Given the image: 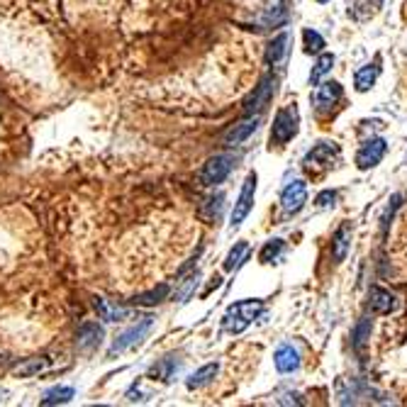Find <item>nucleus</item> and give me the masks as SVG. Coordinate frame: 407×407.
<instances>
[{"mask_svg":"<svg viewBox=\"0 0 407 407\" xmlns=\"http://www.w3.org/2000/svg\"><path fill=\"white\" fill-rule=\"evenodd\" d=\"M151 324H154V317H151V315H146V317H142L137 324H132L129 329H124L122 334H120L118 339L112 341V346H110V352H107V356L112 358V356H118V354L127 352V349H132V346H137L142 339H144L146 334H149Z\"/></svg>","mask_w":407,"mask_h":407,"instance_id":"1","label":"nucleus"},{"mask_svg":"<svg viewBox=\"0 0 407 407\" xmlns=\"http://www.w3.org/2000/svg\"><path fill=\"white\" fill-rule=\"evenodd\" d=\"M298 122H300V120H298L296 105H288L283 107V110H278L274 118V127H271V142H276V144L290 142L298 134Z\"/></svg>","mask_w":407,"mask_h":407,"instance_id":"2","label":"nucleus"},{"mask_svg":"<svg viewBox=\"0 0 407 407\" xmlns=\"http://www.w3.org/2000/svg\"><path fill=\"white\" fill-rule=\"evenodd\" d=\"M235 168V157L229 154H218V157L207 159V163L200 168V185H218L229 176V171Z\"/></svg>","mask_w":407,"mask_h":407,"instance_id":"3","label":"nucleus"},{"mask_svg":"<svg viewBox=\"0 0 407 407\" xmlns=\"http://www.w3.org/2000/svg\"><path fill=\"white\" fill-rule=\"evenodd\" d=\"M254 193H257V173H249L244 179V183H241V193L235 202V210H232V222H229L232 229L239 227L246 220V215L251 212V207H254Z\"/></svg>","mask_w":407,"mask_h":407,"instance_id":"4","label":"nucleus"},{"mask_svg":"<svg viewBox=\"0 0 407 407\" xmlns=\"http://www.w3.org/2000/svg\"><path fill=\"white\" fill-rule=\"evenodd\" d=\"M307 202V185L302 181H293L288 188L280 193V207L288 215H296L302 210V205Z\"/></svg>","mask_w":407,"mask_h":407,"instance_id":"5","label":"nucleus"},{"mask_svg":"<svg viewBox=\"0 0 407 407\" xmlns=\"http://www.w3.org/2000/svg\"><path fill=\"white\" fill-rule=\"evenodd\" d=\"M103 327L98 322H83L76 332V346L83 354H93L103 344Z\"/></svg>","mask_w":407,"mask_h":407,"instance_id":"6","label":"nucleus"},{"mask_svg":"<svg viewBox=\"0 0 407 407\" xmlns=\"http://www.w3.org/2000/svg\"><path fill=\"white\" fill-rule=\"evenodd\" d=\"M385 149H388L385 140H371V142H366V144H363L361 149H358V154H356V166L361 168V171L373 168L376 163H380V159H383Z\"/></svg>","mask_w":407,"mask_h":407,"instance_id":"7","label":"nucleus"},{"mask_svg":"<svg viewBox=\"0 0 407 407\" xmlns=\"http://www.w3.org/2000/svg\"><path fill=\"white\" fill-rule=\"evenodd\" d=\"M257 127H259V118H257V115H249L244 122L235 124V127H232L227 134H224V140H222L224 146H239V144H244V142L249 140L251 134L257 132Z\"/></svg>","mask_w":407,"mask_h":407,"instance_id":"8","label":"nucleus"},{"mask_svg":"<svg viewBox=\"0 0 407 407\" xmlns=\"http://www.w3.org/2000/svg\"><path fill=\"white\" fill-rule=\"evenodd\" d=\"M274 81L271 79H263L261 83L257 86V90L251 93V98L246 101V105H244V112L246 115H254V112H259V110H263V105H268V101H271V93H274Z\"/></svg>","mask_w":407,"mask_h":407,"instance_id":"9","label":"nucleus"},{"mask_svg":"<svg viewBox=\"0 0 407 407\" xmlns=\"http://www.w3.org/2000/svg\"><path fill=\"white\" fill-rule=\"evenodd\" d=\"M368 305H371V310L378 315H388L395 310V296L393 293H388V290L383 288H371L368 290Z\"/></svg>","mask_w":407,"mask_h":407,"instance_id":"10","label":"nucleus"},{"mask_svg":"<svg viewBox=\"0 0 407 407\" xmlns=\"http://www.w3.org/2000/svg\"><path fill=\"white\" fill-rule=\"evenodd\" d=\"M341 98V86L337 81H327V83H317V93H315V105L319 110H329Z\"/></svg>","mask_w":407,"mask_h":407,"instance_id":"11","label":"nucleus"},{"mask_svg":"<svg viewBox=\"0 0 407 407\" xmlns=\"http://www.w3.org/2000/svg\"><path fill=\"white\" fill-rule=\"evenodd\" d=\"M274 363H276V368H278L280 373H293V371L300 368V356H298V352L293 349V346L285 344L274 354Z\"/></svg>","mask_w":407,"mask_h":407,"instance_id":"12","label":"nucleus"},{"mask_svg":"<svg viewBox=\"0 0 407 407\" xmlns=\"http://www.w3.org/2000/svg\"><path fill=\"white\" fill-rule=\"evenodd\" d=\"M349 246H352V227H349V224H341L334 232V237H332V257H334L337 263L346 259Z\"/></svg>","mask_w":407,"mask_h":407,"instance_id":"13","label":"nucleus"},{"mask_svg":"<svg viewBox=\"0 0 407 407\" xmlns=\"http://www.w3.org/2000/svg\"><path fill=\"white\" fill-rule=\"evenodd\" d=\"M229 313L237 315V317L244 319V322L249 324L251 319H257L259 315L263 313V305L259 300H244V302H237V305L229 307Z\"/></svg>","mask_w":407,"mask_h":407,"instance_id":"14","label":"nucleus"},{"mask_svg":"<svg viewBox=\"0 0 407 407\" xmlns=\"http://www.w3.org/2000/svg\"><path fill=\"white\" fill-rule=\"evenodd\" d=\"M218 371H220L218 363H205V366L198 368L196 373H193L188 380H185V385H188L190 391H198V388H202V385L210 383V380L215 378V376H218Z\"/></svg>","mask_w":407,"mask_h":407,"instance_id":"15","label":"nucleus"},{"mask_svg":"<svg viewBox=\"0 0 407 407\" xmlns=\"http://www.w3.org/2000/svg\"><path fill=\"white\" fill-rule=\"evenodd\" d=\"M168 293H171L168 283H161V285H157V288L146 290V293H140V296H134L132 302H134V305H159L161 300H166Z\"/></svg>","mask_w":407,"mask_h":407,"instance_id":"16","label":"nucleus"},{"mask_svg":"<svg viewBox=\"0 0 407 407\" xmlns=\"http://www.w3.org/2000/svg\"><path fill=\"white\" fill-rule=\"evenodd\" d=\"M376 79H378V66H363V68H358L356 71V76H354V86H356V90L358 93H366V90H371V86L376 83Z\"/></svg>","mask_w":407,"mask_h":407,"instance_id":"17","label":"nucleus"},{"mask_svg":"<svg viewBox=\"0 0 407 407\" xmlns=\"http://www.w3.org/2000/svg\"><path fill=\"white\" fill-rule=\"evenodd\" d=\"M249 254H251L249 244H246V241H239V244H237L235 249L227 254V261H224V271H237V268H239L241 263L249 259Z\"/></svg>","mask_w":407,"mask_h":407,"instance_id":"18","label":"nucleus"},{"mask_svg":"<svg viewBox=\"0 0 407 407\" xmlns=\"http://www.w3.org/2000/svg\"><path fill=\"white\" fill-rule=\"evenodd\" d=\"M288 42L290 37L285 32H280L278 37H276L271 44H268V51H266V62L268 64H278L280 59L285 56V51H288Z\"/></svg>","mask_w":407,"mask_h":407,"instance_id":"19","label":"nucleus"},{"mask_svg":"<svg viewBox=\"0 0 407 407\" xmlns=\"http://www.w3.org/2000/svg\"><path fill=\"white\" fill-rule=\"evenodd\" d=\"M176 368H179V361H176L173 356H166V358H161L157 366L151 368L149 376L151 378H159V380H171V376H173Z\"/></svg>","mask_w":407,"mask_h":407,"instance_id":"20","label":"nucleus"},{"mask_svg":"<svg viewBox=\"0 0 407 407\" xmlns=\"http://www.w3.org/2000/svg\"><path fill=\"white\" fill-rule=\"evenodd\" d=\"M73 395H76L73 388H68V385H59V388H51V391L44 393L42 405H59V402H68Z\"/></svg>","mask_w":407,"mask_h":407,"instance_id":"21","label":"nucleus"},{"mask_svg":"<svg viewBox=\"0 0 407 407\" xmlns=\"http://www.w3.org/2000/svg\"><path fill=\"white\" fill-rule=\"evenodd\" d=\"M95 310L101 313V317L105 319V322H120V319L127 317V310H120V307H110L105 300H101V298H95Z\"/></svg>","mask_w":407,"mask_h":407,"instance_id":"22","label":"nucleus"},{"mask_svg":"<svg viewBox=\"0 0 407 407\" xmlns=\"http://www.w3.org/2000/svg\"><path fill=\"white\" fill-rule=\"evenodd\" d=\"M332 66H334V56H332V54H322V56H319L317 64H315V68H313V73H310V83L317 86L319 81H322L324 73L332 71Z\"/></svg>","mask_w":407,"mask_h":407,"instance_id":"23","label":"nucleus"},{"mask_svg":"<svg viewBox=\"0 0 407 407\" xmlns=\"http://www.w3.org/2000/svg\"><path fill=\"white\" fill-rule=\"evenodd\" d=\"M49 366V361L47 358H32V361L27 363H20V366L15 368V376H23V378H29V376L40 373V371H44V368Z\"/></svg>","mask_w":407,"mask_h":407,"instance_id":"24","label":"nucleus"},{"mask_svg":"<svg viewBox=\"0 0 407 407\" xmlns=\"http://www.w3.org/2000/svg\"><path fill=\"white\" fill-rule=\"evenodd\" d=\"M332 154H337V146H332V144H319V146H315L310 154H307V159H305V163L307 161H324V163H332Z\"/></svg>","mask_w":407,"mask_h":407,"instance_id":"25","label":"nucleus"},{"mask_svg":"<svg viewBox=\"0 0 407 407\" xmlns=\"http://www.w3.org/2000/svg\"><path fill=\"white\" fill-rule=\"evenodd\" d=\"M302 40H305V49L310 51V54H317V51H322V47H324V40H322V34L319 32H315V29H305L302 32Z\"/></svg>","mask_w":407,"mask_h":407,"instance_id":"26","label":"nucleus"},{"mask_svg":"<svg viewBox=\"0 0 407 407\" xmlns=\"http://www.w3.org/2000/svg\"><path fill=\"white\" fill-rule=\"evenodd\" d=\"M368 337H371V319H361L356 332H354V346H356V349H363Z\"/></svg>","mask_w":407,"mask_h":407,"instance_id":"27","label":"nucleus"},{"mask_svg":"<svg viewBox=\"0 0 407 407\" xmlns=\"http://www.w3.org/2000/svg\"><path fill=\"white\" fill-rule=\"evenodd\" d=\"M280 249H283V241H280V239L268 241V244L261 249V261H263V263H271V261H274V259L280 254Z\"/></svg>","mask_w":407,"mask_h":407,"instance_id":"28","label":"nucleus"},{"mask_svg":"<svg viewBox=\"0 0 407 407\" xmlns=\"http://www.w3.org/2000/svg\"><path fill=\"white\" fill-rule=\"evenodd\" d=\"M198 280H200V276H198V274H196V276H190V278L183 283V288H181L179 293H176V300H181V302L188 300V298L193 296V290L198 288Z\"/></svg>","mask_w":407,"mask_h":407,"instance_id":"29","label":"nucleus"},{"mask_svg":"<svg viewBox=\"0 0 407 407\" xmlns=\"http://www.w3.org/2000/svg\"><path fill=\"white\" fill-rule=\"evenodd\" d=\"M224 329H227V332H232V334H239V332H244V329H246V322L237 317V315L227 313V315H224Z\"/></svg>","mask_w":407,"mask_h":407,"instance_id":"30","label":"nucleus"},{"mask_svg":"<svg viewBox=\"0 0 407 407\" xmlns=\"http://www.w3.org/2000/svg\"><path fill=\"white\" fill-rule=\"evenodd\" d=\"M334 200H337L334 190H324V193H319L315 202H317V207H329V205H334Z\"/></svg>","mask_w":407,"mask_h":407,"instance_id":"31","label":"nucleus"},{"mask_svg":"<svg viewBox=\"0 0 407 407\" xmlns=\"http://www.w3.org/2000/svg\"><path fill=\"white\" fill-rule=\"evenodd\" d=\"M207 202H210V210L215 212V220H218V218H220V210H222L224 196H222V193H218V196H215V198H210V200H207Z\"/></svg>","mask_w":407,"mask_h":407,"instance_id":"32","label":"nucleus"},{"mask_svg":"<svg viewBox=\"0 0 407 407\" xmlns=\"http://www.w3.org/2000/svg\"><path fill=\"white\" fill-rule=\"evenodd\" d=\"M317 3H327V0H317Z\"/></svg>","mask_w":407,"mask_h":407,"instance_id":"33","label":"nucleus"}]
</instances>
